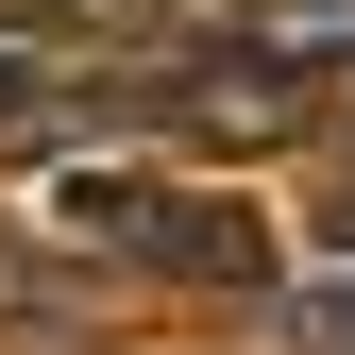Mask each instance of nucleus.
Here are the masks:
<instances>
[{
  "label": "nucleus",
  "mask_w": 355,
  "mask_h": 355,
  "mask_svg": "<svg viewBox=\"0 0 355 355\" xmlns=\"http://www.w3.org/2000/svg\"><path fill=\"white\" fill-rule=\"evenodd\" d=\"M68 119V85H51V51H34V34H0V153H34Z\"/></svg>",
  "instance_id": "4"
},
{
  "label": "nucleus",
  "mask_w": 355,
  "mask_h": 355,
  "mask_svg": "<svg viewBox=\"0 0 355 355\" xmlns=\"http://www.w3.org/2000/svg\"><path fill=\"white\" fill-rule=\"evenodd\" d=\"M237 51L271 68V85H338V68H355V0H254Z\"/></svg>",
  "instance_id": "2"
},
{
  "label": "nucleus",
  "mask_w": 355,
  "mask_h": 355,
  "mask_svg": "<svg viewBox=\"0 0 355 355\" xmlns=\"http://www.w3.org/2000/svg\"><path fill=\"white\" fill-rule=\"evenodd\" d=\"M271 338H288V355H355V254L304 271V288H271Z\"/></svg>",
  "instance_id": "3"
},
{
  "label": "nucleus",
  "mask_w": 355,
  "mask_h": 355,
  "mask_svg": "<svg viewBox=\"0 0 355 355\" xmlns=\"http://www.w3.org/2000/svg\"><path fill=\"white\" fill-rule=\"evenodd\" d=\"M51 220H68V237H119V254H153V271H187V288H254V271H271L254 203H203V187H136V169L68 187Z\"/></svg>",
  "instance_id": "1"
}]
</instances>
